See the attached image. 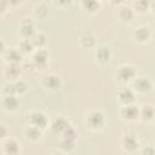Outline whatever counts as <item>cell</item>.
<instances>
[{"label": "cell", "mask_w": 155, "mask_h": 155, "mask_svg": "<svg viewBox=\"0 0 155 155\" xmlns=\"http://www.w3.org/2000/svg\"><path fill=\"white\" fill-rule=\"evenodd\" d=\"M85 125L90 131H101L105 125V115L98 109L90 110L85 116Z\"/></svg>", "instance_id": "cell-1"}, {"label": "cell", "mask_w": 155, "mask_h": 155, "mask_svg": "<svg viewBox=\"0 0 155 155\" xmlns=\"http://www.w3.org/2000/svg\"><path fill=\"white\" fill-rule=\"evenodd\" d=\"M61 140H59V149L61 153H70L74 150L76 139H78V133L73 126H69L63 133L59 134Z\"/></svg>", "instance_id": "cell-2"}, {"label": "cell", "mask_w": 155, "mask_h": 155, "mask_svg": "<svg viewBox=\"0 0 155 155\" xmlns=\"http://www.w3.org/2000/svg\"><path fill=\"white\" fill-rule=\"evenodd\" d=\"M115 78L117 80V82L126 85L131 81L134 80L136 78V68L128 63H124L121 65L117 67L116 71H115Z\"/></svg>", "instance_id": "cell-3"}, {"label": "cell", "mask_w": 155, "mask_h": 155, "mask_svg": "<svg viewBox=\"0 0 155 155\" xmlns=\"http://www.w3.org/2000/svg\"><path fill=\"white\" fill-rule=\"evenodd\" d=\"M119 116L121 120L132 122L139 119V107L136 103L130 104H122L119 108Z\"/></svg>", "instance_id": "cell-4"}, {"label": "cell", "mask_w": 155, "mask_h": 155, "mask_svg": "<svg viewBox=\"0 0 155 155\" xmlns=\"http://www.w3.org/2000/svg\"><path fill=\"white\" fill-rule=\"evenodd\" d=\"M27 121L29 125H33L35 127H39L40 130L45 131L50 126V121L47 115L44 111L40 110H33L27 115Z\"/></svg>", "instance_id": "cell-5"}, {"label": "cell", "mask_w": 155, "mask_h": 155, "mask_svg": "<svg viewBox=\"0 0 155 155\" xmlns=\"http://www.w3.org/2000/svg\"><path fill=\"white\" fill-rule=\"evenodd\" d=\"M28 91V85L23 80H15L2 88V94H15V96H22Z\"/></svg>", "instance_id": "cell-6"}, {"label": "cell", "mask_w": 155, "mask_h": 155, "mask_svg": "<svg viewBox=\"0 0 155 155\" xmlns=\"http://www.w3.org/2000/svg\"><path fill=\"white\" fill-rule=\"evenodd\" d=\"M120 144L126 153H136L139 149V140L134 133H125L121 137Z\"/></svg>", "instance_id": "cell-7"}, {"label": "cell", "mask_w": 155, "mask_h": 155, "mask_svg": "<svg viewBox=\"0 0 155 155\" xmlns=\"http://www.w3.org/2000/svg\"><path fill=\"white\" fill-rule=\"evenodd\" d=\"M151 35H153L151 29L148 25H139V27H137L133 30L132 39H133L134 42H137L139 45H144V44H147V42L150 41Z\"/></svg>", "instance_id": "cell-8"}, {"label": "cell", "mask_w": 155, "mask_h": 155, "mask_svg": "<svg viewBox=\"0 0 155 155\" xmlns=\"http://www.w3.org/2000/svg\"><path fill=\"white\" fill-rule=\"evenodd\" d=\"M41 84L50 92H57L63 86V81H62L61 76H58L57 74H47V75H45L42 78V80H41Z\"/></svg>", "instance_id": "cell-9"}, {"label": "cell", "mask_w": 155, "mask_h": 155, "mask_svg": "<svg viewBox=\"0 0 155 155\" xmlns=\"http://www.w3.org/2000/svg\"><path fill=\"white\" fill-rule=\"evenodd\" d=\"M31 61H33L36 69H44L48 65L50 54H48L47 50H45L44 47L42 48H36L31 54Z\"/></svg>", "instance_id": "cell-10"}, {"label": "cell", "mask_w": 155, "mask_h": 155, "mask_svg": "<svg viewBox=\"0 0 155 155\" xmlns=\"http://www.w3.org/2000/svg\"><path fill=\"white\" fill-rule=\"evenodd\" d=\"M132 88L136 93H148L153 88V82L145 76H136L132 81Z\"/></svg>", "instance_id": "cell-11"}, {"label": "cell", "mask_w": 155, "mask_h": 155, "mask_svg": "<svg viewBox=\"0 0 155 155\" xmlns=\"http://www.w3.org/2000/svg\"><path fill=\"white\" fill-rule=\"evenodd\" d=\"M116 97H117V101L120 102L121 105L122 104H130V103H134L136 102V92L131 87L121 86L117 90Z\"/></svg>", "instance_id": "cell-12"}, {"label": "cell", "mask_w": 155, "mask_h": 155, "mask_svg": "<svg viewBox=\"0 0 155 155\" xmlns=\"http://www.w3.org/2000/svg\"><path fill=\"white\" fill-rule=\"evenodd\" d=\"M69 126H71V125H70V122H69L64 116H56V117L51 121V124H50V130H51V132H52L53 134L59 136V134L63 133Z\"/></svg>", "instance_id": "cell-13"}, {"label": "cell", "mask_w": 155, "mask_h": 155, "mask_svg": "<svg viewBox=\"0 0 155 155\" xmlns=\"http://www.w3.org/2000/svg\"><path fill=\"white\" fill-rule=\"evenodd\" d=\"M19 99L15 94H2L1 98V107L6 111H16L19 108Z\"/></svg>", "instance_id": "cell-14"}, {"label": "cell", "mask_w": 155, "mask_h": 155, "mask_svg": "<svg viewBox=\"0 0 155 155\" xmlns=\"http://www.w3.org/2000/svg\"><path fill=\"white\" fill-rule=\"evenodd\" d=\"M96 59H97V62L101 64V65H107L110 61H111V56H113V53H111V50L108 47V46H105V45H101V46H98L97 48H96Z\"/></svg>", "instance_id": "cell-15"}, {"label": "cell", "mask_w": 155, "mask_h": 155, "mask_svg": "<svg viewBox=\"0 0 155 155\" xmlns=\"http://www.w3.org/2000/svg\"><path fill=\"white\" fill-rule=\"evenodd\" d=\"M23 56L24 54L18 48H10V47L2 53V58L7 64H10V63L21 64L23 62Z\"/></svg>", "instance_id": "cell-16"}, {"label": "cell", "mask_w": 155, "mask_h": 155, "mask_svg": "<svg viewBox=\"0 0 155 155\" xmlns=\"http://www.w3.org/2000/svg\"><path fill=\"white\" fill-rule=\"evenodd\" d=\"M2 153L6 155H17L21 153V144L15 138H6L2 140Z\"/></svg>", "instance_id": "cell-17"}, {"label": "cell", "mask_w": 155, "mask_h": 155, "mask_svg": "<svg viewBox=\"0 0 155 155\" xmlns=\"http://www.w3.org/2000/svg\"><path fill=\"white\" fill-rule=\"evenodd\" d=\"M19 31H21L22 38H28V39H31V38H33V35L36 33L34 22H33L31 19H29V18H24V19L21 22V25H19Z\"/></svg>", "instance_id": "cell-18"}, {"label": "cell", "mask_w": 155, "mask_h": 155, "mask_svg": "<svg viewBox=\"0 0 155 155\" xmlns=\"http://www.w3.org/2000/svg\"><path fill=\"white\" fill-rule=\"evenodd\" d=\"M41 134H42V130H40L39 127H35L33 125H29L24 128L23 131V136L25 138V140L28 142H36L41 138Z\"/></svg>", "instance_id": "cell-19"}, {"label": "cell", "mask_w": 155, "mask_h": 155, "mask_svg": "<svg viewBox=\"0 0 155 155\" xmlns=\"http://www.w3.org/2000/svg\"><path fill=\"white\" fill-rule=\"evenodd\" d=\"M134 15H136V12H134L133 7H131V6L122 5L117 11V17L124 23H131L134 18Z\"/></svg>", "instance_id": "cell-20"}, {"label": "cell", "mask_w": 155, "mask_h": 155, "mask_svg": "<svg viewBox=\"0 0 155 155\" xmlns=\"http://www.w3.org/2000/svg\"><path fill=\"white\" fill-rule=\"evenodd\" d=\"M155 117V108L151 104H143L139 108V119L144 122L154 121Z\"/></svg>", "instance_id": "cell-21"}, {"label": "cell", "mask_w": 155, "mask_h": 155, "mask_svg": "<svg viewBox=\"0 0 155 155\" xmlns=\"http://www.w3.org/2000/svg\"><path fill=\"white\" fill-rule=\"evenodd\" d=\"M23 68H22V64H15V63H10L7 64V67L4 69V75L5 78L7 79H12V80H16L21 73H22Z\"/></svg>", "instance_id": "cell-22"}, {"label": "cell", "mask_w": 155, "mask_h": 155, "mask_svg": "<svg viewBox=\"0 0 155 155\" xmlns=\"http://www.w3.org/2000/svg\"><path fill=\"white\" fill-rule=\"evenodd\" d=\"M17 48H18L23 54H29V53H33V52L35 51V46H34L31 39H28V38H22V39L18 41Z\"/></svg>", "instance_id": "cell-23"}, {"label": "cell", "mask_w": 155, "mask_h": 155, "mask_svg": "<svg viewBox=\"0 0 155 155\" xmlns=\"http://www.w3.org/2000/svg\"><path fill=\"white\" fill-rule=\"evenodd\" d=\"M79 44L84 48H92L96 46V36L92 33H84L79 38Z\"/></svg>", "instance_id": "cell-24"}, {"label": "cell", "mask_w": 155, "mask_h": 155, "mask_svg": "<svg viewBox=\"0 0 155 155\" xmlns=\"http://www.w3.org/2000/svg\"><path fill=\"white\" fill-rule=\"evenodd\" d=\"M81 7L88 13H96L101 8L99 0H81Z\"/></svg>", "instance_id": "cell-25"}, {"label": "cell", "mask_w": 155, "mask_h": 155, "mask_svg": "<svg viewBox=\"0 0 155 155\" xmlns=\"http://www.w3.org/2000/svg\"><path fill=\"white\" fill-rule=\"evenodd\" d=\"M133 10L136 13H145L150 10V0H134L133 1Z\"/></svg>", "instance_id": "cell-26"}, {"label": "cell", "mask_w": 155, "mask_h": 155, "mask_svg": "<svg viewBox=\"0 0 155 155\" xmlns=\"http://www.w3.org/2000/svg\"><path fill=\"white\" fill-rule=\"evenodd\" d=\"M31 41H33L35 48H42V47L46 45V42H47V38H46L45 33H42V31H36V33L33 35Z\"/></svg>", "instance_id": "cell-27"}, {"label": "cell", "mask_w": 155, "mask_h": 155, "mask_svg": "<svg viewBox=\"0 0 155 155\" xmlns=\"http://www.w3.org/2000/svg\"><path fill=\"white\" fill-rule=\"evenodd\" d=\"M34 15L39 18H45L47 15H48V10L46 7L45 4H39L38 6H35L34 8Z\"/></svg>", "instance_id": "cell-28"}, {"label": "cell", "mask_w": 155, "mask_h": 155, "mask_svg": "<svg viewBox=\"0 0 155 155\" xmlns=\"http://www.w3.org/2000/svg\"><path fill=\"white\" fill-rule=\"evenodd\" d=\"M52 4L59 8H67L73 4V0H52Z\"/></svg>", "instance_id": "cell-29"}, {"label": "cell", "mask_w": 155, "mask_h": 155, "mask_svg": "<svg viewBox=\"0 0 155 155\" xmlns=\"http://www.w3.org/2000/svg\"><path fill=\"white\" fill-rule=\"evenodd\" d=\"M1 130H0V139L1 140H5L6 138H8V136H10V132H8V130L6 128V126L5 125H1V127H0Z\"/></svg>", "instance_id": "cell-30"}, {"label": "cell", "mask_w": 155, "mask_h": 155, "mask_svg": "<svg viewBox=\"0 0 155 155\" xmlns=\"http://www.w3.org/2000/svg\"><path fill=\"white\" fill-rule=\"evenodd\" d=\"M10 4H8V1L7 0H1V7H0V10H1V15L4 16L5 15V12L7 11V8H10Z\"/></svg>", "instance_id": "cell-31"}, {"label": "cell", "mask_w": 155, "mask_h": 155, "mask_svg": "<svg viewBox=\"0 0 155 155\" xmlns=\"http://www.w3.org/2000/svg\"><path fill=\"white\" fill-rule=\"evenodd\" d=\"M140 153L142 154H155V148L154 147H151V145H147L144 149H142L140 150Z\"/></svg>", "instance_id": "cell-32"}, {"label": "cell", "mask_w": 155, "mask_h": 155, "mask_svg": "<svg viewBox=\"0 0 155 155\" xmlns=\"http://www.w3.org/2000/svg\"><path fill=\"white\" fill-rule=\"evenodd\" d=\"M108 1L114 6H120V5H122L125 2V0H108Z\"/></svg>", "instance_id": "cell-33"}, {"label": "cell", "mask_w": 155, "mask_h": 155, "mask_svg": "<svg viewBox=\"0 0 155 155\" xmlns=\"http://www.w3.org/2000/svg\"><path fill=\"white\" fill-rule=\"evenodd\" d=\"M7 1H8V4L11 6H17V5H21L24 0H7Z\"/></svg>", "instance_id": "cell-34"}, {"label": "cell", "mask_w": 155, "mask_h": 155, "mask_svg": "<svg viewBox=\"0 0 155 155\" xmlns=\"http://www.w3.org/2000/svg\"><path fill=\"white\" fill-rule=\"evenodd\" d=\"M150 10L155 15V0H150Z\"/></svg>", "instance_id": "cell-35"}, {"label": "cell", "mask_w": 155, "mask_h": 155, "mask_svg": "<svg viewBox=\"0 0 155 155\" xmlns=\"http://www.w3.org/2000/svg\"><path fill=\"white\" fill-rule=\"evenodd\" d=\"M99 1H101V2H102V1H105V0H99Z\"/></svg>", "instance_id": "cell-36"}, {"label": "cell", "mask_w": 155, "mask_h": 155, "mask_svg": "<svg viewBox=\"0 0 155 155\" xmlns=\"http://www.w3.org/2000/svg\"><path fill=\"white\" fill-rule=\"evenodd\" d=\"M154 124H155V117H154Z\"/></svg>", "instance_id": "cell-37"}]
</instances>
